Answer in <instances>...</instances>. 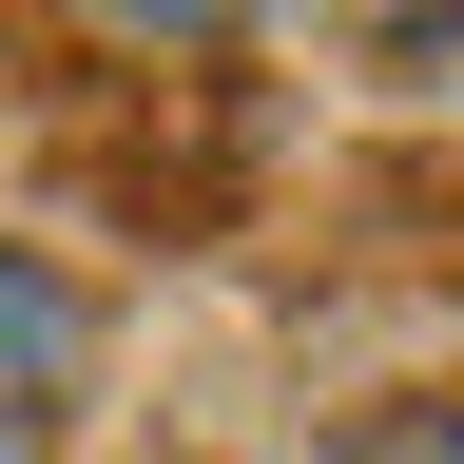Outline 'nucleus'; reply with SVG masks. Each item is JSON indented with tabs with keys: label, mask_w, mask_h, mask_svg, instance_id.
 <instances>
[{
	"label": "nucleus",
	"mask_w": 464,
	"mask_h": 464,
	"mask_svg": "<svg viewBox=\"0 0 464 464\" xmlns=\"http://www.w3.org/2000/svg\"><path fill=\"white\" fill-rule=\"evenodd\" d=\"M97 20H252V0H97Z\"/></svg>",
	"instance_id": "obj_2"
},
{
	"label": "nucleus",
	"mask_w": 464,
	"mask_h": 464,
	"mask_svg": "<svg viewBox=\"0 0 464 464\" xmlns=\"http://www.w3.org/2000/svg\"><path fill=\"white\" fill-rule=\"evenodd\" d=\"M78 290H58L39 252H0V464H39V426H58V406H78Z\"/></svg>",
	"instance_id": "obj_1"
}]
</instances>
